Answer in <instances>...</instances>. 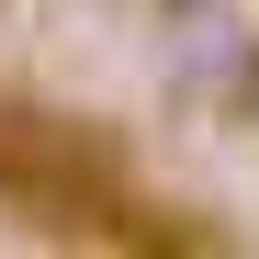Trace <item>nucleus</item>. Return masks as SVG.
Segmentation results:
<instances>
[{
	"mask_svg": "<svg viewBox=\"0 0 259 259\" xmlns=\"http://www.w3.org/2000/svg\"><path fill=\"white\" fill-rule=\"evenodd\" d=\"M169 91H203V79H237V46H248V23H237V0H169Z\"/></svg>",
	"mask_w": 259,
	"mask_h": 259,
	"instance_id": "f257e3e1",
	"label": "nucleus"
},
{
	"mask_svg": "<svg viewBox=\"0 0 259 259\" xmlns=\"http://www.w3.org/2000/svg\"><path fill=\"white\" fill-rule=\"evenodd\" d=\"M237 113H248V136H259V34L237 46Z\"/></svg>",
	"mask_w": 259,
	"mask_h": 259,
	"instance_id": "f03ea898",
	"label": "nucleus"
}]
</instances>
